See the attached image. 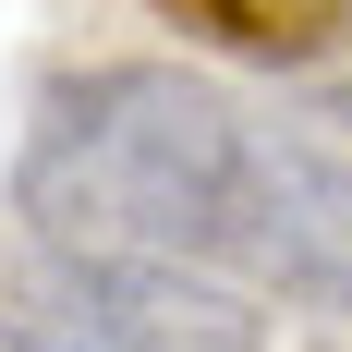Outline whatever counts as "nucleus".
I'll return each instance as SVG.
<instances>
[{"label": "nucleus", "instance_id": "1", "mask_svg": "<svg viewBox=\"0 0 352 352\" xmlns=\"http://www.w3.org/2000/svg\"><path fill=\"white\" fill-rule=\"evenodd\" d=\"M243 109L182 61H98L49 85L12 158V219L49 255H158L219 280L243 207Z\"/></svg>", "mask_w": 352, "mask_h": 352}, {"label": "nucleus", "instance_id": "4", "mask_svg": "<svg viewBox=\"0 0 352 352\" xmlns=\"http://www.w3.org/2000/svg\"><path fill=\"white\" fill-rule=\"evenodd\" d=\"M146 12L231 49V61H328L352 36V0H146Z\"/></svg>", "mask_w": 352, "mask_h": 352}, {"label": "nucleus", "instance_id": "2", "mask_svg": "<svg viewBox=\"0 0 352 352\" xmlns=\"http://www.w3.org/2000/svg\"><path fill=\"white\" fill-rule=\"evenodd\" d=\"M0 352H267V316L158 255H36L0 304Z\"/></svg>", "mask_w": 352, "mask_h": 352}, {"label": "nucleus", "instance_id": "3", "mask_svg": "<svg viewBox=\"0 0 352 352\" xmlns=\"http://www.w3.org/2000/svg\"><path fill=\"white\" fill-rule=\"evenodd\" d=\"M255 292L352 316V146L304 134V122H255L243 134V207H231V255Z\"/></svg>", "mask_w": 352, "mask_h": 352}, {"label": "nucleus", "instance_id": "5", "mask_svg": "<svg viewBox=\"0 0 352 352\" xmlns=\"http://www.w3.org/2000/svg\"><path fill=\"white\" fill-rule=\"evenodd\" d=\"M340 122H352V85H340Z\"/></svg>", "mask_w": 352, "mask_h": 352}]
</instances>
